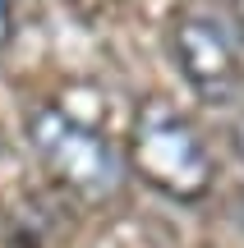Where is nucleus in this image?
<instances>
[{"label":"nucleus","instance_id":"nucleus-1","mask_svg":"<svg viewBox=\"0 0 244 248\" xmlns=\"http://www.w3.org/2000/svg\"><path fill=\"white\" fill-rule=\"evenodd\" d=\"M125 156L129 170L171 202H203L217 184V156H212L203 129L166 97L138 101L134 120H129Z\"/></svg>","mask_w":244,"mask_h":248},{"label":"nucleus","instance_id":"nucleus-2","mask_svg":"<svg viewBox=\"0 0 244 248\" xmlns=\"http://www.w3.org/2000/svg\"><path fill=\"white\" fill-rule=\"evenodd\" d=\"M28 142H33L42 170L79 202H111L125 188L129 156L115 147V138H106L97 124L69 115V110L37 106L28 115Z\"/></svg>","mask_w":244,"mask_h":248},{"label":"nucleus","instance_id":"nucleus-3","mask_svg":"<svg viewBox=\"0 0 244 248\" xmlns=\"http://www.w3.org/2000/svg\"><path fill=\"white\" fill-rule=\"evenodd\" d=\"M166 42L180 78L198 101L226 106L244 92V37L226 5H180Z\"/></svg>","mask_w":244,"mask_h":248},{"label":"nucleus","instance_id":"nucleus-4","mask_svg":"<svg viewBox=\"0 0 244 248\" xmlns=\"http://www.w3.org/2000/svg\"><path fill=\"white\" fill-rule=\"evenodd\" d=\"M230 147H235V156H240V166H244V110H240V120L230 124Z\"/></svg>","mask_w":244,"mask_h":248},{"label":"nucleus","instance_id":"nucleus-5","mask_svg":"<svg viewBox=\"0 0 244 248\" xmlns=\"http://www.w3.org/2000/svg\"><path fill=\"white\" fill-rule=\"evenodd\" d=\"M226 9H230V18H235V28H240V37H244V0H226Z\"/></svg>","mask_w":244,"mask_h":248}]
</instances>
